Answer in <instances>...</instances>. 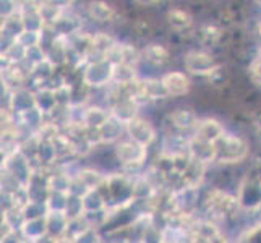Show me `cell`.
Here are the masks:
<instances>
[{
    "label": "cell",
    "mask_w": 261,
    "mask_h": 243,
    "mask_svg": "<svg viewBox=\"0 0 261 243\" xmlns=\"http://www.w3.org/2000/svg\"><path fill=\"white\" fill-rule=\"evenodd\" d=\"M115 156L125 167H140L146 159V148L135 141H122L115 148Z\"/></svg>",
    "instance_id": "cell-4"
},
{
    "label": "cell",
    "mask_w": 261,
    "mask_h": 243,
    "mask_svg": "<svg viewBox=\"0 0 261 243\" xmlns=\"http://www.w3.org/2000/svg\"><path fill=\"white\" fill-rule=\"evenodd\" d=\"M143 57L154 65H164L169 62L170 53L164 46H161V44H149V46L143 49Z\"/></svg>",
    "instance_id": "cell-11"
},
{
    "label": "cell",
    "mask_w": 261,
    "mask_h": 243,
    "mask_svg": "<svg viewBox=\"0 0 261 243\" xmlns=\"http://www.w3.org/2000/svg\"><path fill=\"white\" fill-rule=\"evenodd\" d=\"M111 119V115L107 114L104 109L101 107H88L83 112V122L88 128H93V130H99L102 125Z\"/></svg>",
    "instance_id": "cell-10"
},
{
    "label": "cell",
    "mask_w": 261,
    "mask_h": 243,
    "mask_svg": "<svg viewBox=\"0 0 261 243\" xmlns=\"http://www.w3.org/2000/svg\"><path fill=\"white\" fill-rule=\"evenodd\" d=\"M125 130H127L130 140L137 143V145L143 146V148H148L151 143L156 140L154 127H152L148 120L141 119V117H137V119L128 122L127 125H125Z\"/></svg>",
    "instance_id": "cell-3"
},
{
    "label": "cell",
    "mask_w": 261,
    "mask_h": 243,
    "mask_svg": "<svg viewBox=\"0 0 261 243\" xmlns=\"http://www.w3.org/2000/svg\"><path fill=\"white\" fill-rule=\"evenodd\" d=\"M250 71H251V78H253V81L261 85V57H256L253 60V64L250 67Z\"/></svg>",
    "instance_id": "cell-14"
},
{
    "label": "cell",
    "mask_w": 261,
    "mask_h": 243,
    "mask_svg": "<svg viewBox=\"0 0 261 243\" xmlns=\"http://www.w3.org/2000/svg\"><path fill=\"white\" fill-rule=\"evenodd\" d=\"M170 122L178 130H195L200 120L192 109H175L170 114Z\"/></svg>",
    "instance_id": "cell-9"
},
{
    "label": "cell",
    "mask_w": 261,
    "mask_h": 243,
    "mask_svg": "<svg viewBox=\"0 0 261 243\" xmlns=\"http://www.w3.org/2000/svg\"><path fill=\"white\" fill-rule=\"evenodd\" d=\"M259 36H261V23H259Z\"/></svg>",
    "instance_id": "cell-15"
},
{
    "label": "cell",
    "mask_w": 261,
    "mask_h": 243,
    "mask_svg": "<svg viewBox=\"0 0 261 243\" xmlns=\"http://www.w3.org/2000/svg\"><path fill=\"white\" fill-rule=\"evenodd\" d=\"M161 81H163L167 94L172 97H182L190 93L192 83H190V79H188V76L182 73V71H170V73H166L161 78Z\"/></svg>",
    "instance_id": "cell-5"
},
{
    "label": "cell",
    "mask_w": 261,
    "mask_h": 243,
    "mask_svg": "<svg viewBox=\"0 0 261 243\" xmlns=\"http://www.w3.org/2000/svg\"><path fill=\"white\" fill-rule=\"evenodd\" d=\"M167 23L172 26L174 30L182 31L188 28V26H192L193 20L185 10H182V8H170L167 12Z\"/></svg>",
    "instance_id": "cell-13"
},
{
    "label": "cell",
    "mask_w": 261,
    "mask_h": 243,
    "mask_svg": "<svg viewBox=\"0 0 261 243\" xmlns=\"http://www.w3.org/2000/svg\"><path fill=\"white\" fill-rule=\"evenodd\" d=\"M213 145L216 149V160L221 164H237L248 156V143L240 137L224 133Z\"/></svg>",
    "instance_id": "cell-1"
},
{
    "label": "cell",
    "mask_w": 261,
    "mask_h": 243,
    "mask_svg": "<svg viewBox=\"0 0 261 243\" xmlns=\"http://www.w3.org/2000/svg\"><path fill=\"white\" fill-rule=\"evenodd\" d=\"M208 203L211 208L221 215L233 214L236 209L239 208V200H236V198H232L227 193H222V192H213V195H210Z\"/></svg>",
    "instance_id": "cell-8"
},
{
    "label": "cell",
    "mask_w": 261,
    "mask_h": 243,
    "mask_svg": "<svg viewBox=\"0 0 261 243\" xmlns=\"http://www.w3.org/2000/svg\"><path fill=\"white\" fill-rule=\"evenodd\" d=\"M224 133H226V130H224L222 123L216 119H203L198 122L195 128L196 138H200L203 141H210V143H214L218 138H221Z\"/></svg>",
    "instance_id": "cell-6"
},
{
    "label": "cell",
    "mask_w": 261,
    "mask_h": 243,
    "mask_svg": "<svg viewBox=\"0 0 261 243\" xmlns=\"http://www.w3.org/2000/svg\"><path fill=\"white\" fill-rule=\"evenodd\" d=\"M190 157L193 160L201 162V164H210L216 160V149L214 145L210 141H203L200 138H190Z\"/></svg>",
    "instance_id": "cell-7"
},
{
    "label": "cell",
    "mask_w": 261,
    "mask_h": 243,
    "mask_svg": "<svg viewBox=\"0 0 261 243\" xmlns=\"http://www.w3.org/2000/svg\"><path fill=\"white\" fill-rule=\"evenodd\" d=\"M185 68L192 75L200 76H211L221 68V64L214 60V57L208 52L203 50H192L185 57Z\"/></svg>",
    "instance_id": "cell-2"
},
{
    "label": "cell",
    "mask_w": 261,
    "mask_h": 243,
    "mask_svg": "<svg viewBox=\"0 0 261 243\" xmlns=\"http://www.w3.org/2000/svg\"><path fill=\"white\" fill-rule=\"evenodd\" d=\"M88 12H89V16H91L94 21H99V23L112 21V18L115 15L114 8L111 5L104 4V2H93V4H89Z\"/></svg>",
    "instance_id": "cell-12"
}]
</instances>
